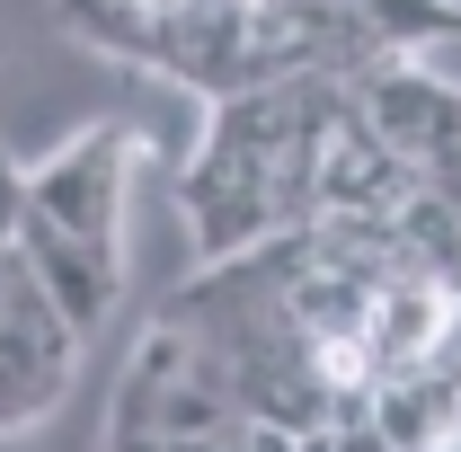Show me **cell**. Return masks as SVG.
<instances>
[{
  "label": "cell",
  "instance_id": "cell-2",
  "mask_svg": "<svg viewBox=\"0 0 461 452\" xmlns=\"http://www.w3.org/2000/svg\"><path fill=\"white\" fill-rule=\"evenodd\" d=\"M18 258H27V276L54 293V311L89 338L98 320L115 311V293H124V258H98V249H80V240H62L45 213H18Z\"/></svg>",
  "mask_w": 461,
  "mask_h": 452
},
{
  "label": "cell",
  "instance_id": "cell-1",
  "mask_svg": "<svg viewBox=\"0 0 461 452\" xmlns=\"http://www.w3.org/2000/svg\"><path fill=\"white\" fill-rule=\"evenodd\" d=\"M133 160L142 142L124 124H89L71 133L45 169H27V213H45L62 240L98 249V258H124V195H133Z\"/></svg>",
  "mask_w": 461,
  "mask_h": 452
},
{
  "label": "cell",
  "instance_id": "cell-3",
  "mask_svg": "<svg viewBox=\"0 0 461 452\" xmlns=\"http://www.w3.org/2000/svg\"><path fill=\"white\" fill-rule=\"evenodd\" d=\"M18 213H27V177H18L9 151H0V240H18Z\"/></svg>",
  "mask_w": 461,
  "mask_h": 452
}]
</instances>
